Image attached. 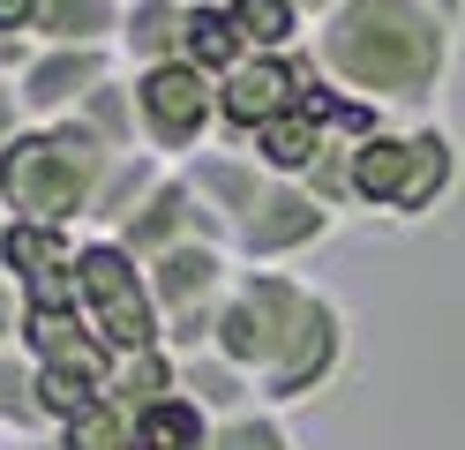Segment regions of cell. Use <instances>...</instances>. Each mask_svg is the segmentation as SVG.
<instances>
[{
  "label": "cell",
  "instance_id": "1",
  "mask_svg": "<svg viewBox=\"0 0 465 450\" xmlns=\"http://www.w3.org/2000/svg\"><path fill=\"white\" fill-rule=\"evenodd\" d=\"M308 60L338 98L383 120H428L458 68V23L428 0H338L308 30Z\"/></svg>",
  "mask_w": 465,
  "mask_h": 450
},
{
  "label": "cell",
  "instance_id": "2",
  "mask_svg": "<svg viewBox=\"0 0 465 450\" xmlns=\"http://www.w3.org/2000/svg\"><path fill=\"white\" fill-rule=\"evenodd\" d=\"M465 180V143L443 120H383L353 143V218L428 225Z\"/></svg>",
  "mask_w": 465,
  "mask_h": 450
},
{
  "label": "cell",
  "instance_id": "3",
  "mask_svg": "<svg viewBox=\"0 0 465 450\" xmlns=\"http://www.w3.org/2000/svg\"><path fill=\"white\" fill-rule=\"evenodd\" d=\"M121 150H105L83 120H38L0 150V210L23 225H91V203Z\"/></svg>",
  "mask_w": 465,
  "mask_h": 450
},
{
  "label": "cell",
  "instance_id": "4",
  "mask_svg": "<svg viewBox=\"0 0 465 450\" xmlns=\"http://www.w3.org/2000/svg\"><path fill=\"white\" fill-rule=\"evenodd\" d=\"M308 300H315V285L301 278V270H248L241 263V278H232L225 300H218V323H211V345L203 353H218L248 383H263L278 368V353L293 345Z\"/></svg>",
  "mask_w": 465,
  "mask_h": 450
},
{
  "label": "cell",
  "instance_id": "5",
  "mask_svg": "<svg viewBox=\"0 0 465 450\" xmlns=\"http://www.w3.org/2000/svg\"><path fill=\"white\" fill-rule=\"evenodd\" d=\"M75 308L91 315V330L121 360L165 345V323L151 308V278H143V263L121 248V240H105V233H91L75 248Z\"/></svg>",
  "mask_w": 465,
  "mask_h": 450
},
{
  "label": "cell",
  "instance_id": "6",
  "mask_svg": "<svg viewBox=\"0 0 465 450\" xmlns=\"http://www.w3.org/2000/svg\"><path fill=\"white\" fill-rule=\"evenodd\" d=\"M128 90H135V128L151 158L188 165L195 150L218 143V75L188 68V60H158V68H128Z\"/></svg>",
  "mask_w": 465,
  "mask_h": 450
},
{
  "label": "cell",
  "instance_id": "7",
  "mask_svg": "<svg viewBox=\"0 0 465 450\" xmlns=\"http://www.w3.org/2000/svg\"><path fill=\"white\" fill-rule=\"evenodd\" d=\"M143 278H151V308L165 323V345L173 353H203L225 285L241 278V255H232L225 240H188V248H165L158 263H143Z\"/></svg>",
  "mask_w": 465,
  "mask_h": 450
},
{
  "label": "cell",
  "instance_id": "8",
  "mask_svg": "<svg viewBox=\"0 0 465 450\" xmlns=\"http://www.w3.org/2000/svg\"><path fill=\"white\" fill-rule=\"evenodd\" d=\"M345 368H353V308H345L338 293L315 285L308 315H301V330H293V345H285L278 368L255 383V405L293 413V405H308V398H323V390H338Z\"/></svg>",
  "mask_w": 465,
  "mask_h": 450
},
{
  "label": "cell",
  "instance_id": "9",
  "mask_svg": "<svg viewBox=\"0 0 465 450\" xmlns=\"http://www.w3.org/2000/svg\"><path fill=\"white\" fill-rule=\"evenodd\" d=\"M338 225H345V218H338L323 195H308L301 180H271V195L248 210L241 233H232V255H241L248 270H293L301 255L323 248Z\"/></svg>",
  "mask_w": 465,
  "mask_h": 450
},
{
  "label": "cell",
  "instance_id": "10",
  "mask_svg": "<svg viewBox=\"0 0 465 450\" xmlns=\"http://www.w3.org/2000/svg\"><path fill=\"white\" fill-rule=\"evenodd\" d=\"M315 90H323V68H315V60H301V53H248L241 68L218 75V128L248 143L255 128H271L278 113L308 105Z\"/></svg>",
  "mask_w": 465,
  "mask_h": 450
},
{
  "label": "cell",
  "instance_id": "11",
  "mask_svg": "<svg viewBox=\"0 0 465 450\" xmlns=\"http://www.w3.org/2000/svg\"><path fill=\"white\" fill-rule=\"evenodd\" d=\"M105 240H121L135 263H158L165 248H188V240H225V225H218V210L195 195V180L181 165H165L158 188L143 195L128 218H121V233H105ZM225 248H232V240H225Z\"/></svg>",
  "mask_w": 465,
  "mask_h": 450
},
{
  "label": "cell",
  "instance_id": "12",
  "mask_svg": "<svg viewBox=\"0 0 465 450\" xmlns=\"http://www.w3.org/2000/svg\"><path fill=\"white\" fill-rule=\"evenodd\" d=\"M113 75V45H38L31 60H23V75H15V90H23V120H68V113H83V98Z\"/></svg>",
  "mask_w": 465,
  "mask_h": 450
},
{
  "label": "cell",
  "instance_id": "13",
  "mask_svg": "<svg viewBox=\"0 0 465 450\" xmlns=\"http://www.w3.org/2000/svg\"><path fill=\"white\" fill-rule=\"evenodd\" d=\"M188 180H195V195L218 210V225H225V240L248 225V210L271 195V173L255 165V150H241V143H211V150H195V158L181 165Z\"/></svg>",
  "mask_w": 465,
  "mask_h": 450
},
{
  "label": "cell",
  "instance_id": "14",
  "mask_svg": "<svg viewBox=\"0 0 465 450\" xmlns=\"http://www.w3.org/2000/svg\"><path fill=\"white\" fill-rule=\"evenodd\" d=\"M75 248H83V240L61 233V225H23V218L0 225V270H8L23 293H31V285H53V278H68V270H75Z\"/></svg>",
  "mask_w": 465,
  "mask_h": 450
},
{
  "label": "cell",
  "instance_id": "15",
  "mask_svg": "<svg viewBox=\"0 0 465 450\" xmlns=\"http://www.w3.org/2000/svg\"><path fill=\"white\" fill-rule=\"evenodd\" d=\"M128 68H158V60L188 53V0H128L121 8V45Z\"/></svg>",
  "mask_w": 465,
  "mask_h": 450
},
{
  "label": "cell",
  "instance_id": "16",
  "mask_svg": "<svg viewBox=\"0 0 465 450\" xmlns=\"http://www.w3.org/2000/svg\"><path fill=\"white\" fill-rule=\"evenodd\" d=\"M181 398L203 420H232V413L255 405V383L232 368V360H218V353H181Z\"/></svg>",
  "mask_w": 465,
  "mask_h": 450
},
{
  "label": "cell",
  "instance_id": "17",
  "mask_svg": "<svg viewBox=\"0 0 465 450\" xmlns=\"http://www.w3.org/2000/svg\"><path fill=\"white\" fill-rule=\"evenodd\" d=\"M121 8L128 0H45L38 45H121Z\"/></svg>",
  "mask_w": 465,
  "mask_h": 450
},
{
  "label": "cell",
  "instance_id": "18",
  "mask_svg": "<svg viewBox=\"0 0 465 450\" xmlns=\"http://www.w3.org/2000/svg\"><path fill=\"white\" fill-rule=\"evenodd\" d=\"M188 68H203V75H225V68H241L248 60V45H241V30H232V15H225V0H188Z\"/></svg>",
  "mask_w": 465,
  "mask_h": 450
},
{
  "label": "cell",
  "instance_id": "19",
  "mask_svg": "<svg viewBox=\"0 0 465 450\" xmlns=\"http://www.w3.org/2000/svg\"><path fill=\"white\" fill-rule=\"evenodd\" d=\"M158 173H165V158H151V150H128V158H113L105 188H98V203H91V233H121V218L158 188Z\"/></svg>",
  "mask_w": 465,
  "mask_h": 450
},
{
  "label": "cell",
  "instance_id": "20",
  "mask_svg": "<svg viewBox=\"0 0 465 450\" xmlns=\"http://www.w3.org/2000/svg\"><path fill=\"white\" fill-rule=\"evenodd\" d=\"M68 120H83L105 150H143V128H135V90H128V75H105L91 98H83V113H68Z\"/></svg>",
  "mask_w": 465,
  "mask_h": 450
},
{
  "label": "cell",
  "instance_id": "21",
  "mask_svg": "<svg viewBox=\"0 0 465 450\" xmlns=\"http://www.w3.org/2000/svg\"><path fill=\"white\" fill-rule=\"evenodd\" d=\"M225 15H232V30H241L248 53H293L301 30H308L293 15V0H225Z\"/></svg>",
  "mask_w": 465,
  "mask_h": 450
},
{
  "label": "cell",
  "instance_id": "22",
  "mask_svg": "<svg viewBox=\"0 0 465 450\" xmlns=\"http://www.w3.org/2000/svg\"><path fill=\"white\" fill-rule=\"evenodd\" d=\"M211 450H301L293 420L271 413V405H248L232 420H211Z\"/></svg>",
  "mask_w": 465,
  "mask_h": 450
},
{
  "label": "cell",
  "instance_id": "23",
  "mask_svg": "<svg viewBox=\"0 0 465 450\" xmlns=\"http://www.w3.org/2000/svg\"><path fill=\"white\" fill-rule=\"evenodd\" d=\"M38 8H45V0H0V38L38 45Z\"/></svg>",
  "mask_w": 465,
  "mask_h": 450
},
{
  "label": "cell",
  "instance_id": "24",
  "mask_svg": "<svg viewBox=\"0 0 465 450\" xmlns=\"http://www.w3.org/2000/svg\"><path fill=\"white\" fill-rule=\"evenodd\" d=\"M0 345H23V285L0 270Z\"/></svg>",
  "mask_w": 465,
  "mask_h": 450
},
{
  "label": "cell",
  "instance_id": "25",
  "mask_svg": "<svg viewBox=\"0 0 465 450\" xmlns=\"http://www.w3.org/2000/svg\"><path fill=\"white\" fill-rule=\"evenodd\" d=\"M31 120H23V90H15V75H0V150H8Z\"/></svg>",
  "mask_w": 465,
  "mask_h": 450
},
{
  "label": "cell",
  "instance_id": "26",
  "mask_svg": "<svg viewBox=\"0 0 465 450\" xmlns=\"http://www.w3.org/2000/svg\"><path fill=\"white\" fill-rule=\"evenodd\" d=\"M331 8H338V0H293V15H301V23H308V30H315V23H323V15H331Z\"/></svg>",
  "mask_w": 465,
  "mask_h": 450
},
{
  "label": "cell",
  "instance_id": "27",
  "mask_svg": "<svg viewBox=\"0 0 465 450\" xmlns=\"http://www.w3.org/2000/svg\"><path fill=\"white\" fill-rule=\"evenodd\" d=\"M428 8H435V15H450V23L465 30V0H428Z\"/></svg>",
  "mask_w": 465,
  "mask_h": 450
},
{
  "label": "cell",
  "instance_id": "28",
  "mask_svg": "<svg viewBox=\"0 0 465 450\" xmlns=\"http://www.w3.org/2000/svg\"><path fill=\"white\" fill-rule=\"evenodd\" d=\"M0 225H8V210H0Z\"/></svg>",
  "mask_w": 465,
  "mask_h": 450
}]
</instances>
